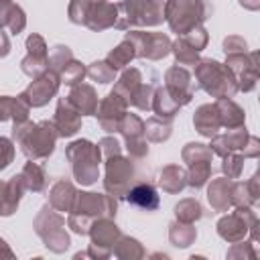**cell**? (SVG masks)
I'll return each instance as SVG.
<instances>
[{"label": "cell", "mask_w": 260, "mask_h": 260, "mask_svg": "<svg viewBox=\"0 0 260 260\" xmlns=\"http://www.w3.org/2000/svg\"><path fill=\"white\" fill-rule=\"evenodd\" d=\"M59 132L55 128L53 122H20L14 124L12 128V138L18 142V146L22 148V152L32 158V160H45L53 148H55V140H57Z\"/></svg>", "instance_id": "cell-1"}, {"label": "cell", "mask_w": 260, "mask_h": 260, "mask_svg": "<svg viewBox=\"0 0 260 260\" xmlns=\"http://www.w3.org/2000/svg\"><path fill=\"white\" fill-rule=\"evenodd\" d=\"M114 215H116V201L112 195L77 193L67 223L75 234H87L95 219L114 217Z\"/></svg>", "instance_id": "cell-2"}, {"label": "cell", "mask_w": 260, "mask_h": 260, "mask_svg": "<svg viewBox=\"0 0 260 260\" xmlns=\"http://www.w3.org/2000/svg\"><path fill=\"white\" fill-rule=\"evenodd\" d=\"M211 14V6L205 0H169L165 4V18L177 35H185L193 26L201 24Z\"/></svg>", "instance_id": "cell-3"}, {"label": "cell", "mask_w": 260, "mask_h": 260, "mask_svg": "<svg viewBox=\"0 0 260 260\" xmlns=\"http://www.w3.org/2000/svg\"><path fill=\"white\" fill-rule=\"evenodd\" d=\"M195 65V77L199 79V85L213 98H232L238 91V83L225 65L213 59H203Z\"/></svg>", "instance_id": "cell-4"}, {"label": "cell", "mask_w": 260, "mask_h": 260, "mask_svg": "<svg viewBox=\"0 0 260 260\" xmlns=\"http://www.w3.org/2000/svg\"><path fill=\"white\" fill-rule=\"evenodd\" d=\"M67 156L73 162V175L81 185H91L98 179L100 148L89 140H75L67 146Z\"/></svg>", "instance_id": "cell-5"}, {"label": "cell", "mask_w": 260, "mask_h": 260, "mask_svg": "<svg viewBox=\"0 0 260 260\" xmlns=\"http://www.w3.org/2000/svg\"><path fill=\"white\" fill-rule=\"evenodd\" d=\"M162 2L160 0H124L120 2V22L118 28H128L132 24L154 26L162 22Z\"/></svg>", "instance_id": "cell-6"}, {"label": "cell", "mask_w": 260, "mask_h": 260, "mask_svg": "<svg viewBox=\"0 0 260 260\" xmlns=\"http://www.w3.org/2000/svg\"><path fill=\"white\" fill-rule=\"evenodd\" d=\"M65 219L55 213L49 205L41 209V213L35 219V232L43 238L45 246L53 252H63L69 248V236L65 234Z\"/></svg>", "instance_id": "cell-7"}, {"label": "cell", "mask_w": 260, "mask_h": 260, "mask_svg": "<svg viewBox=\"0 0 260 260\" xmlns=\"http://www.w3.org/2000/svg\"><path fill=\"white\" fill-rule=\"evenodd\" d=\"M256 225H258V221H256V215L252 213V209L240 205L234 213H230L217 221V234L228 242H240L246 238L248 232H252V236L256 238Z\"/></svg>", "instance_id": "cell-8"}, {"label": "cell", "mask_w": 260, "mask_h": 260, "mask_svg": "<svg viewBox=\"0 0 260 260\" xmlns=\"http://www.w3.org/2000/svg\"><path fill=\"white\" fill-rule=\"evenodd\" d=\"M134 177V169L128 158L114 154L106 162V181L104 187L112 197H124L130 189V181Z\"/></svg>", "instance_id": "cell-9"}, {"label": "cell", "mask_w": 260, "mask_h": 260, "mask_svg": "<svg viewBox=\"0 0 260 260\" xmlns=\"http://www.w3.org/2000/svg\"><path fill=\"white\" fill-rule=\"evenodd\" d=\"M126 39L132 43L136 57H146V59H162L171 51V41L162 32H140L132 30L126 35Z\"/></svg>", "instance_id": "cell-10"}, {"label": "cell", "mask_w": 260, "mask_h": 260, "mask_svg": "<svg viewBox=\"0 0 260 260\" xmlns=\"http://www.w3.org/2000/svg\"><path fill=\"white\" fill-rule=\"evenodd\" d=\"M91 236V248L87 252V256H98V258H106L110 256L114 244L118 242V238L122 236L118 225L114 221H110V217H100L91 223L89 232Z\"/></svg>", "instance_id": "cell-11"}, {"label": "cell", "mask_w": 260, "mask_h": 260, "mask_svg": "<svg viewBox=\"0 0 260 260\" xmlns=\"http://www.w3.org/2000/svg\"><path fill=\"white\" fill-rule=\"evenodd\" d=\"M256 59H258L256 53H252L250 57H246V53H234V55H228V63H225V67L232 71V75H234V79H236V83H238V89H242V91H250V89H254L256 79H258Z\"/></svg>", "instance_id": "cell-12"}, {"label": "cell", "mask_w": 260, "mask_h": 260, "mask_svg": "<svg viewBox=\"0 0 260 260\" xmlns=\"http://www.w3.org/2000/svg\"><path fill=\"white\" fill-rule=\"evenodd\" d=\"M59 83H61V79H59V75L55 73V71H43L39 77H35V81L20 93V98L28 104V106H32V108H39V106H45L55 93H57V89H59Z\"/></svg>", "instance_id": "cell-13"}, {"label": "cell", "mask_w": 260, "mask_h": 260, "mask_svg": "<svg viewBox=\"0 0 260 260\" xmlns=\"http://www.w3.org/2000/svg\"><path fill=\"white\" fill-rule=\"evenodd\" d=\"M126 106H128V102L122 95L114 93V91L100 102V106L95 110V116H98V120H100V124L106 132L120 130V122L126 116Z\"/></svg>", "instance_id": "cell-14"}, {"label": "cell", "mask_w": 260, "mask_h": 260, "mask_svg": "<svg viewBox=\"0 0 260 260\" xmlns=\"http://www.w3.org/2000/svg\"><path fill=\"white\" fill-rule=\"evenodd\" d=\"M120 132L126 138V146L130 156L140 158L148 152L146 140H144V122L136 116V114H126L120 122Z\"/></svg>", "instance_id": "cell-15"}, {"label": "cell", "mask_w": 260, "mask_h": 260, "mask_svg": "<svg viewBox=\"0 0 260 260\" xmlns=\"http://www.w3.org/2000/svg\"><path fill=\"white\" fill-rule=\"evenodd\" d=\"M26 49H28V55L20 63L22 71L30 77H39L43 71H47V65H49V53H47L45 39L41 35H30L26 39Z\"/></svg>", "instance_id": "cell-16"}, {"label": "cell", "mask_w": 260, "mask_h": 260, "mask_svg": "<svg viewBox=\"0 0 260 260\" xmlns=\"http://www.w3.org/2000/svg\"><path fill=\"white\" fill-rule=\"evenodd\" d=\"M165 81H167L165 89L169 91V95L179 106H185V104L191 102V98H193V81H191V75L183 67H179V65L171 67L167 71V75H165Z\"/></svg>", "instance_id": "cell-17"}, {"label": "cell", "mask_w": 260, "mask_h": 260, "mask_svg": "<svg viewBox=\"0 0 260 260\" xmlns=\"http://www.w3.org/2000/svg\"><path fill=\"white\" fill-rule=\"evenodd\" d=\"M118 22H120V4L100 0L89 8L83 24L89 26L91 30H104V28H110V26L118 28Z\"/></svg>", "instance_id": "cell-18"}, {"label": "cell", "mask_w": 260, "mask_h": 260, "mask_svg": "<svg viewBox=\"0 0 260 260\" xmlns=\"http://www.w3.org/2000/svg\"><path fill=\"white\" fill-rule=\"evenodd\" d=\"M53 124L59 136H73L81 128V114L69 104V100H59Z\"/></svg>", "instance_id": "cell-19"}, {"label": "cell", "mask_w": 260, "mask_h": 260, "mask_svg": "<svg viewBox=\"0 0 260 260\" xmlns=\"http://www.w3.org/2000/svg\"><path fill=\"white\" fill-rule=\"evenodd\" d=\"M250 136L246 134V130L240 126V128H232L228 134H215L213 140H211V152L219 154V156H225L230 152H236V150H244L246 144H248Z\"/></svg>", "instance_id": "cell-20"}, {"label": "cell", "mask_w": 260, "mask_h": 260, "mask_svg": "<svg viewBox=\"0 0 260 260\" xmlns=\"http://www.w3.org/2000/svg\"><path fill=\"white\" fill-rule=\"evenodd\" d=\"M24 185L20 175L12 177L6 183H0V215H10L16 211V205L20 201V195L24 193Z\"/></svg>", "instance_id": "cell-21"}, {"label": "cell", "mask_w": 260, "mask_h": 260, "mask_svg": "<svg viewBox=\"0 0 260 260\" xmlns=\"http://www.w3.org/2000/svg\"><path fill=\"white\" fill-rule=\"evenodd\" d=\"M67 100L79 114H95V110H98V95L91 85L75 83L71 87Z\"/></svg>", "instance_id": "cell-22"}, {"label": "cell", "mask_w": 260, "mask_h": 260, "mask_svg": "<svg viewBox=\"0 0 260 260\" xmlns=\"http://www.w3.org/2000/svg\"><path fill=\"white\" fill-rule=\"evenodd\" d=\"M193 124L197 128L199 134L203 136H215L217 130L221 128V122H219V114H217V108L215 104H205V106H199V110L195 112V118H193Z\"/></svg>", "instance_id": "cell-23"}, {"label": "cell", "mask_w": 260, "mask_h": 260, "mask_svg": "<svg viewBox=\"0 0 260 260\" xmlns=\"http://www.w3.org/2000/svg\"><path fill=\"white\" fill-rule=\"evenodd\" d=\"M126 199H128L130 205L146 209V211H154L158 207V195H156L154 187L146 185V183H140V185H134L132 189H128Z\"/></svg>", "instance_id": "cell-24"}, {"label": "cell", "mask_w": 260, "mask_h": 260, "mask_svg": "<svg viewBox=\"0 0 260 260\" xmlns=\"http://www.w3.org/2000/svg\"><path fill=\"white\" fill-rule=\"evenodd\" d=\"M232 191L234 183L230 179H217L207 189V199L215 211H225L232 205Z\"/></svg>", "instance_id": "cell-25"}, {"label": "cell", "mask_w": 260, "mask_h": 260, "mask_svg": "<svg viewBox=\"0 0 260 260\" xmlns=\"http://www.w3.org/2000/svg\"><path fill=\"white\" fill-rule=\"evenodd\" d=\"M75 197H77V191H75V187L69 181H57L53 185V189H51L49 203L57 211H71Z\"/></svg>", "instance_id": "cell-26"}, {"label": "cell", "mask_w": 260, "mask_h": 260, "mask_svg": "<svg viewBox=\"0 0 260 260\" xmlns=\"http://www.w3.org/2000/svg\"><path fill=\"white\" fill-rule=\"evenodd\" d=\"M215 108H217L221 126H228L230 130L244 126V110L236 102H232L230 98H219L215 102Z\"/></svg>", "instance_id": "cell-27"}, {"label": "cell", "mask_w": 260, "mask_h": 260, "mask_svg": "<svg viewBox=\"0 0 260 260\" xmlns=\"http://www.w3.org/2000/svg\"><path fill=\"white\" fill-rule=\"evenodd\" d=\"M158 183L167 193H179L187 185V173L179 165H169L162 169Z\"/></svg>", "instance_id": "cell-28"}, {"label": "cell", "mask_w": 260, "mask_h": 260, "mask_svg": "<svg viewBox=\"0 0 260 260\" xmlns=\"http://www.w3.org/2000/svg\"><path fill=\"white\" fill-rule=\"evenodd\" d=\"M136 57V51H134V47H132V43L128 41V39H124L116 49H112L110 53H108V57L104 59L114 71H118V69H122L124 65H128L130 63V59H134Z\"/></svg>", "instance_id": "cell-29"}, {"label": "cell", "mask_w": 260, "mask_h": 260, "mask_svg": "<svg viewBox=\"0 0 260 260\" xmlns=\"http://www.w3.org/2000/svg\"><path fill=\"white\" fill-rule=\"evenodd\" d=\"M195 236H197V232H195V228H193L191 223L179 221V219H177L175 223H171L169 240H171L173 246H177V248H187L189 244H193Z\"/></svg>", "instance_id": "cell-30"}, {"label": "cell", "mask_w": 260, "mask_h": 260, "mask_svg": "<svg viewBox=\"0 0 260 260\" xmlns=\"http://www.w3.org/2000/svg\"><path fill=\"white\" fill-rule=\"evenodd\" d=\"M20 179H22L24 189H28V191H43L47 177H45L43 167L37 165V160H35V162H26L24 165V169L20 171Z\"/></svg>", "instance_id": "cell-31"}, {"label": "cell", "mask_w": 260, "mask_h": 260, "mask_svg": "<svg viewBox=\"0 0 260 260\" xmlns=\"http://www.w3.org/2000/svg\"><path fill=\"white\" fill-rule=\"evenodd\" d=\"M142 83V77H140V71L138 69H126L120 77V81L114 85V93L122 95L128 104H130V98L132 93L136 91V87Z\"/></svg>", "instance_id": "cell-32"}, {"label": "cell", "mask_w": 260, "mask_h": 260, "mask_svg": "<svg viewBox=\"0 0 260 260\" xmlns=\"http://www.w3.org/2000/svg\"><path fill=\"white\" fill-rule=\"evenodd\" d=\"M181 106L169 95V91L165 89V87H160L156 93H154V98H152V110L156 112V116L158 118H173L175 114H177V110H179Z\"/></svg>", "instance_id": "cell-33"}, {"label": "cell", "mask_w": 260, "mask_h": 260, "mask_svg": "<svg viewBox=\"0 0 260 260\" xmlns=\"http://www.w3.org/2000/svg\"><path fill=\"white\" fill-rule=\"evenodd\" d=\"M144 136L152 142H162L171 136V120L169 118H150L144 124Z\"/></svg>", "instance_id": "cell-34"}, {"label": "cell", "mask_w": 260, "mask_h": 260, "mask_svg": "<svg viewBox=\"0 0 260 260\" xmlns=\"http://www.w3.org/2000/svg\"><path fill=\"white\" fill-rule=\"evenodd\" d=\"M112 252L118 258H142L144 256V250H142L140 242L134 240V238H128V236H120L118 242L114 244Z\"/></svg>", "instance_id": "cell-35"}, {"label": "cell", "mask_w": 260, "mask_h": 260, "mask_svg": "<svg viewBox=\"0 0 260 260\" xmlns=\"http://www.w3.org/2000/svg\"><path fill=\"white\" fill-rule=\"evenodd\" d=\"M175 215L179 221H187V223H193L195 219H199L203 215V209L199 205V201L195 199H183L175 205Z\"/></svg>", "instance_id": "cell-36"}, {"label": "cell", "mask_w": 260, "mask_h": 260, "mask_svg": "<svg viewBox=\"0 0 260 260\" xmlns=\"http://www.w3.org/2000/svg\"><path fill=\"white\" fill-rule=\"evenodd\" d=\"M171 51L175 53V57L181 65H195L199 61V51H195L183 37L171 45Z\"/></svg>", "instance_id": "cell-37"}, {"label": "cell", "mask_w": 260, "mask_h": 260, "mask_svg": "<svg viewBox=\"0 0 260 260\" xmlns=\"http://www.w3.org/2000/svg\"><path fill=\"white\" fill-rule=\"evenodd\" d=\"M211 156H213L211 148L205 146V144H199V142H191V144H187V146L183 148V160H185L187 165H191V162H201V160L211 162Z\"/></svg>", "instance_id": "cell-38"}, {"label": "cell", "mask_w": 260, "mask_h": 260, "mask_svg": "<svg viewBox=\"0 0 260 260\" xmlns=\"http://www.w3.org/2000/svg\"><path fill=\"white\" fill-rule=\"evenodd\" d=\"M85 75H87V69H85L79 61H75V59H71V61L59 71V79L65 81L67 85H75V83L83 81Z\"/></svg>", "instance_id": "cell-39"}, {"label": "cell", "mask_w": 260, "mask_h": 260, "mask_svg": "<svg viewBox=\"0 0 260 260\" xmlns=\"http://www.w3.org/2000/svg\"><path fill=\"white\" fill-rule=\"evenodd\" d=\"M211 175V165L207 160H201V162H191L189 165V175H187V185L191 187H201Z\"/></svg>", "instance_id": "cell-40"}, {"label": "cell", "mask_w": 260, "mask_h": 260, "mask_svg": "<svg viewBox=\"0 0 260 260\" xmlns=\"http://www.w3.org/2000/svg\"><path fill=\"white\" fill-rule=\"evenodd\" d=\"M73 59V55H71V51H69V47H63V45H57V47H53V51H51V55H49V69L51 71H55L57 75H59V71L69 63Z\"/></svg>", "instance_id": "cell-41"}, {"label": "cell", "mask_w": 260, "mask_h": 260, "mask_svg": "<svg viewBox=\"0 0 260 260\" xmlns=\"http://www.w3.org/2000/svg\"><path fill=\"white\" fill-rule=\"evenodd\" d=\"M152 98H154V89H152V85H144V83H140V85L136 87V91L132 93L130 104H134V106L140 108V110H150V108H152Z\"/></svg>", "instance_id": "cell-42"}, {"label": "cell", "mask_w": 260, "mask_h": 260, "mask_svg": "<svg viewBox=\"0 0 260 260\" xmlns=\"http://www.w3.org/2000/svg\"><path fill=\"white\" fill-rule=\"evenodd\" d=\"M95 2H100V0H71V4H69V18H71V22L83 24L89 8Z\"/></svg>", "instance_id": "cell-43"}, {"label": "cell", "mask_w": 260, "mask_h": 260, "mask_svg": "<svg viewBox=\"0 0 260 260\" xmlns=\"http://www.w3.org/2000/svg\"><path fill=\"white\" fill-rule=\"evenodd\" d=\"M114 73H116V71H114L106 61H95V63H91L89 69H87V75H89L91 79L100 81V83H110V81H114Z\"/></svg>", "instance_id": "cell-44"}, {"label": "cell", "mask_w": 260, "mask_h": 260, "mask_svg": "<svg viewBox=\"0 0 260 260\" xmlns=\"http://www.w3.org/2000/svg\"><path fill=\"white\" fill-rule=\"evenodd\" d=\"M242 167H244V156L242 154L230 152V154L223 156V173L228 175V179H238L240 173H242Z\"/></svg>", "instance_id": "cell-45"}, {"label": "cell", "mask_w": 260, "mask_h": 260, "mask_svg": "<svg viewBox=\"0 0 260 260\" xmlns=\"http://www.w3.org/2000/svg\"><path fill=\"white\" fill-rule=\"evenodd\" d=\"M195 51H201L205 45H207V32H205V28L201 26V24H197V26H193L191 30H187L185 35H181Z\"/></svg>", "instance_id": "cell-46"}, {"label": "cell", "mask_w": 260, "mask_h": 260, "mask_svg": "<svg viewBox=\"0 0 260 260\" xmlns=\"http://www.w3.org/2000/svg\"><path fill=\"white\" fill-rule=\"evenodd\" d=\"M6 26H8V28H10V32H14V35H18V32L26 26V16H24V12H22V8H20V6H16V4L12 6Z\"/></svg>", "instance_id": "cell-47"}, {"label": "cell", "mask_w": 260, "mask_h": 260, "mask_svg": "<svg viewBox=\"0 0 260 260\" xmlns=\"http://www.w3.org/2000/svg\"><path fill=\"white\" fill-rule=\"evenodd\" d=\"M12 158H14V146H12V142L8 138L0 136V171L6 169L12 162Z\"/></svg>", "instance_id": "cell-48"}, {"label": "cell", "mask_w": 260, "mask_h": 260, "mask_svg": "<svg viewBox=\"0 0 260 260\" xmlns=\"http://www.w3.org/2000/svg\"><path fill=\"white\" fill-rule=\"evenodd\" d=\"M223 51L225 55H234V53H246L248 51V45L242 37H228L223 41Z\"/></svg>", "instance_id": "cell-49"}, {"label": "cell", "mask_w": 260, "mask_h": 260, "mask_svg": "<svg viewBox=\"0 0 260 260\" xmlns=\"http://www.w3.org/2000/svg\"><path fill=\"white\" fill-rule=\"evenodd\" d=\"M100 154H104L106 158H110V156H114V154H120V144H118V140L116 138H104L102 142H100Z\"/></svg>", "instance_id": "cell-50"}, {"label": "cell", "mask_w": 260, "mask_h": 260, "mask_svg": "<svg viewBox=\"0 0 260 260\" xmlns=\"http://www.w3.org/2000/svg\"><path fill=\"white\" fill-rule=\"evenodd\" d=\"M12 6H14V4H12V0H0V28H2V26H6Z\"/></svg>", "instance_id": "cell-51"}, {"label": "cell", "mask_w": 260, "mask_h": 260, "mask_svg": "<svg viewBox=\"0 0 260 260\" xmlns=\"http://www.w3.org/2000/svg\"><path fill=\"white\" fill-rule=\"evenodd\" d=\"M246 246H248V244H244V248H242L240 244H234V248L228 252V256H230V258H234V256H250V258H254L256 254H254V252H246Z\"/></svg>", "instance_id": "cell-52"}, {"label": "cell", "mask_w": 260, "mask_h": 260, "mask_svg": "<svg viewBox=\"0 0 260 260\" xmlns=\"http://www.w3.org/2000/svg\"><path fill=\"white\" fill-rule=\"evenodd\" d=\"M8 51H10V41H8V37H6V35L2 32V28H0V57H6Z\"/></svg>", "instance_id": "cell-53"}, {"label": "cell", "mask_w": 260, "mask_h": 260, "mask_svg": "<svg viewBox=\"0 0 260 260\" xmlns=\"http://www.w3.org/2000/svg\"><path fill=\"white\" fill-rule=\"evenodd\" d=\"M242 6H246L248 10H258L260 8V0H240Z\"/></svg>", "instance_id": "cell-54"}, {"label": "cell", "mask_w": 260, "mask_h": 260, "mask_svg": "<svg viewBox=\"0 0 260 260\" xmlns=\"http://www.w3.org/2000/svg\"><path fill=\"white\" fill-rule=\"evenodd\" d=\"M0 256H8V258H12V252H10V248L4 244L2 238H0Z\"/></svg>", "instance_id": "cell-55"}]
</instances>
